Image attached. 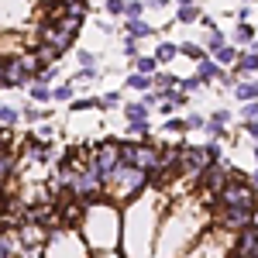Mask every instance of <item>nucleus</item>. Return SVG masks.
I'll return each mask as SVG.
<instances>
[{
	"label": "nucleus",
	"mask_w": 258,
	"mask_h": 258,
	"mask_svg": "<svg viewBox=\"0 0 258 258\" xmlns=\"http://www.w3.org/2000/svg\"><path fill=\"white\" fill-rule=\"evenodd\" d=\"M120 224H124V217L114 203H86L80 234L90 251H114L120 244Z\"/></svg>",
	"instance_id": "nucleus-1"
},
{
	"label": "nucleus",
	"mask_w": 258,
	"mask_h": 258,
	"mask_svg": "<svg viewBox=\"0 0 258 258\" xmlns=\"http://www.w3.org/2000/svg\"><path fill=\"white\" fill-rule=\"evenodd\" d=\"M103 182L110 186V197H114V200H138V193L148 189L152 176H148V172H141V169H135V165H124V162H120V165L103 179Z\"/></svg>",
	"instance_id": "nucleus-2"
},
{
	"label": "nucleus",
	"mask_w": 258,
	"mask_h": 258,
	"mask_svg": "<svg viewBox=\"0 0 258 258\" xmlns=\"http://www.w3.org/2000/svg\"><path fill=\"white\" fill-rule=\"evenodd\" d=\"M41 258H90V248L76 227H62V231H52L45 238Z\"/></svg>",
	"instance_id": "nucleus-3"
},
{
	"label": "nucleus",
	"mask_w": 258,
	"mask_h": 258,
	"mask_svg": "<svg viewBox=\"0 0 258 258\" xmlns=\"http://www.w3.org/2000/svg\"><path fill=\"white\" fill-rule=\"evenodd\" d=\"M255 189L244 182V179H231L224 189L217 193V207L220 210H255Z\"/></svg>",
	"instance_id": "nucleus-4"
},
{
	"label": "nucleus",
	"mask_w": 258,
	"mask_h": 258,
	"mask_svg": "<svg viewBox=\"0 0 258 258\" xmlns=\"http://www.w3.org/2000/svg\"><path fill=\"white\" fill-rule=\"evenodd\" d=\"M35 18V0H0V28L14 31Z\"/></svg>",
	"instance_id": "nucleus-5"
},
{
	"label": "nucleus",
	"mask_w": 258,
	"mask_h": 258,
	"mask_svg": "<svg viewBox=\"0 0 258 258\" xmlns=\"http://www.w3.org/2000/svg\"><path fill=\"white\" fill-rule=\"evenodd\" d=\"M238 176H241V172L227 169L224 162H210V165H207V169L200 172V182H203V189H210V193L217 197L220 189H224V186H227L231 179H238Z\"/></svg>",
	"instance_id": "nucleus-6"
},
{
	"label": "nucleus",
	"mask_w": 258,
	"mask_h": 258,
	"mask_svg": "<svg viewBox=\"0 0 258 258\" xmlns=\"http://www.w3.org/2000/svg\"><path fill=\"white\" fill-rule=\"evenodd\" d=\"M93 165H97V172L103 179L110 176V172H114V169H117L120 165V152H117V141H107V145H100L97 152H93Z\"/></svg>",
	"instance_id": "nucleus-7"
},
{
	"label": "nucleus",
	"mask_w": 258,
	"mask_h": 258,
	"mask_svg": "<svg viewBox=\"0 0 258 258\" xmlns=\"http://www.w3.org/2000/svg\"><path fill=\"white\" fill-rule=\"evenodd\" d=\"M248 220H251V210H220V227H227V231L248 227Z\"/></svg>",
	"instance_id": "nucleus-8"
},
{
	"label": "nucleus",
	"mask_w": 258,
	"mask_h": 258,
	"mask_svg": "<svg viewBox=\"0 0 258 258\" xmlns=\"http://www.w3.org/2000/svg\"><path fill=\"white\" fill-rule=\"evenodd\" d=\"M227 120H231V114H227V110H217L210 120H203V131H207L214 141H220L224 135H227Z\"/></svg>",
	"instance_id": "nucleus-9"
},
{
	"label": "nucleus",
	"mask_w": 258,
	"mask_h": 258,
	"mask_svg": "<svg viewBox=\"0 0 258 258\" xmlns=\"http://www.w3.org/2000/svg\"><path fill=\"white\" fill-rule=\"evenodd\" d=\"M255 73H258V55L241 52L238 59H234V76H255Z\"/></svg>",
	"instance_id": "nucleus-10"
},
{
	"label": "nucleus",
	"mask_w": 258,
	"mask_h": 258,
	"mask_svg": "<svg viewBox=\"0 0 258 258\" xmlns=\"http://www.w3.org/2000/svg\"><path fill=\"white\" fill-rule=\"evenodd\" d=\"M220 73H224V69H220V66H217V62H214V59H200L197 80L203 83V86H207V83H214V80H220Z\"/></svg>",
	"instance_id": "nucleus-11"
},
{
	"label": "nucleus",
	"mask_w": 258,
	"mask_h": 258,
	"mask_svg": "<svg viewBox=\"0 0 258 258\" xmlns=\"http://www.w3.org/2000/svg\"><path fill=\"white\" fill-rule=\"evenodd\" d=\"M152 35H155L152 24H145L141 18H127V38H152Z\"/></svg>",
	"instance_id": "nucleus-12"
},
{
	"label": "nucleus",
	"mask_w": 258,
	"mask_h": 258,
	"mask_svg": "<svg viewBox=\"0 0 258 258\" xmlns=\"http://www.w3.org/2000/svg\"><path fill=\"white\" fill-rule=\"evenodd\" d=\"M28 97H31V103H45V100H52V90H48V83L31 80L28 83Z\"/></svg>",
	"instance_id": "nucleus-13"
},
{
	"label": "nucleus",
	"mask_w": 258,
	"mask_h": 258,
	"mask_svg": "<svg viewBox=\"0 0 258 258\" xmlns=\"http://www.w3.org/2000/svg\"><path fill=\"white\" fill-rule=\"evenodd\" d=\"M176 55H179V52H176V45H172V41H159V48H155V55H152V59L159 62V66H165V62H172Z\"/></svg>",
	"instance_id": "nucleus-14"
},
{
	"label": "nucleus",
	"mask_w": 258,
	"mask_h": 258,
	"mask_svg": "<svg viewBox=\"0 0 258 258\" xmlns=\"http://www.w3.org/2000/svg\"><path fill=\"white\" fill-rule=\"evenodd\" d=\"M234 59H238V48H234V45H224V48L214 52V62H217L220 69H224V66H234Z\"/></svg>",
	"instance_id": "nucleus-15"
},
{
	"label": "nucleus",
	"mask_w": 258,
	"mask_h": 258,
	"mask_svg": "<svg viewBox=\"0 0 258 258\" xmlns=\"http://www.w3.org/2000/svg\"><path fill=\"white\" fill-rule=\"evenodd\" d=\"M176 21H179V24H197V21H200V7H197V4L179 7V11H176Z\"/></svg>",
	"instance_id": "nucleus-16"
},
{
	"label": "nucleus",
	"mask_w": 258,
	"mask_h": 258,
	"mask_svg": "<svg viewBox=\"0 0 258 258\" xmlns=\"http://www.w3.org/2000/svg\"><path fill=\"white\" fill-rule=\"evenodd\" d=\"M124 117L127 120H148V107H145V103H124Z\"/></svg>",
	"instance_id": "nucleus-17"
},
{
	"label": "nucleus",
	"mask_w": 258,
	"mask_h": 258,
	"mask_svg": "<svg viewBox=\"0 0 258 258\" xmlns=\"http://www.w3.org/2000/svg\"><path fill=\"white\" fill-rule=\"evenodd\" d=\"M176 52L179 55H186V59H207V55H203V48H200L197 41H182V45H176Z\"/></svg>",
	"instance_id": "nucleus-18"
},
{
	"label": "nucleus",
	"mask_w": 258,
	"mask_h": 258,
	"mask_svg": "<svg viewBox=\"0 0 258 258\" xmlns=\"http://www.w3.org/2000/svg\"><path fill=\"white\" fill-rule=\"evenodd\" d=\"M135 69H138L141 76H155L159 73V62L152 59V55H141V59H135Z\"/></svg>",
	"instance_id": "nucleus-19"
},
{
	"label": "nucleus",
	"mask_w": 258,
	"mask_h": 258,
	"mask_svg": "<svg viewBox=\"0 0 258 258\" xmlns=\"http://www.w3.org/2000/svg\"><path fill=\"white\" fill-rule=\"evenodd\" d=\"M18 120H21L18 107H0V127H14Z\"/></svg>",
	"instance_id": "nucleus-20"
},
{
	"label": "nucleus",
	"mask_w": 258,
	"mask_h": 258,
	"mask_svg": "<svg viewBox=\"0 0 258 258\" xmlns=\"http://www.w3.org/2000/svg\"><path fill=\"white\" fill-rule=\"evenodd\" d=\"M224 45H227V41H224V35H220L217 28L207 31V38H203V48H207V52H217V48H224Z\"/></svg>",
	"instance_id": "nucleus-21"
},
{
	"label": "nucleus",
	"mask_w": 258,
	"mask_h": 258,
	"mask_svg": "<svg viewBox=\"0 0 258 258\" xmlns=\"http://www.w3.org/2000/svg\"><path fill=\"white\" fill-rule=\"evenodd\" d=\"M251 38H255V28H251L248 21H241V24H238V35H234V41H238V45H251Z\"/></svg>",
	"instance_id": "nucleus-22"
},
{
	"label": "nucleus",
	"mask_w": 258,
	"mask_h": 258,
	"mask_svg": "<svg viewBox=\"0 0 258 258\" xmlns=\"http://www.w3.org/2000/svg\"><path fill=\"white\" fill-rule=\"evenodd\" d=\"M127 86H131V90H138V93H145V90H152V76L135 73V76H127Z\"/></svg>",
	"instance_id": "nucleus-23"
},
{
	"label": "nucleus",
	"mask_w": 258,
	"mask_h": 258,
	"mask_svg": "<svg viewBox=\"0 0 258 258\" xmlns=\"http://www.w3.org/2000/svg\"><path fill=\"white\" fill-rule=\"evenodd\" d=\"M11 172H14V155H11V152L4 148V152H0V182L11 176Z\"/></svg>",
	"instance_id": "nucleus-24"
},
{
	"label": "nucleus",
	"mask_w": 258,
	"mask_h": 258,
	"mask_svg": "<svg viewBox=\"0 0 258 258\" xmlns=\"http://www.w3.org/2000/svg\"><path fill=\"white\" fill-rule=\"evenodd\" d=\"M234 97H238L241 103H248V100H258V97H255V86H251V83H238V86H234Z\"/></svg>",
	"instance_id": "nucleus-25"
},
{
	"label": "nucleus",
	"mask_w": 258,
	"mask_h": 258,
	"mask_svg": "<svg viewBox=\"0 0 258 258\" xmlns=\"http://www.w3.org/2000/svg\"><path fill=\"white\" fill-rule=\"evenodd\" d=\"M52 100H59V103H66V100H73V83H59V86L52 90Z\"/></svg>",
	"instance_id": "nucleus-26"
},
{
	"label": "nucleus",
	"mask_w": 258,
	"mask_h": 258,
	"mask_svg": "<svg viewBox=\"0 0 258 258\" xmlns=\"http://www.w3.org/2000/svg\"><path fill=\"white\" fill-rule=\"evenodd\" d=\"M141 14H145L141 0H124V18H141Z\"/></svg>",
	"instance_id": "nucleus-27"
},
{
	"label": "nucleus",
	"mask_w": 258,
	"mask_h": 258,
	"mask_svg": "<svg viewBox=\"0 0 258 258\" xmlns=\"http://www.w3.org/2000/svg\"><path fill=\"white\" fill-rule=\"evenodd\" d=\"M127 131L135 138H148V120H127Z\"/></svg>",
	"instance_id": "nucleus-28"
},
{
	"label": "nucleus",
	"mask_w": 258,
	"mask_h": 258,
	"mask_svg": "<svg viewBox=\"0 0 258 258\" xmlns=\"http://www.w3.org/2000/svg\"><path fill=\"white\" fill-rule=\"evenodd\" d=\"M97 103L103 107V110H110V107H120V93H117V90H114V93H103Z\"/></svg>",
	"instance_id": "nucleus-29"
},
{
	"label": "nucleus",
	"mask_w": 258,
	"mask_h": 258,
	"mask_svg": "<svg viewBox=\"0 0 258 258\" xmlns=\"http://www.w3.org/2000/svg\"><path fill=\"white\" fill-rule=\"evenodd\" d=\"M21 114H24V120H31V124H35V120H45V110H38L35 103H28V107H24Z\"/></svg>",
	"instance_id": "nucleus-30"
},
{
	"label": "nucleus",
	"mask_w": 258,
	"mask_h": 258,
	"mask_svg": "<svg viewBox=\"0 0 258 258\" xmlns=\"http://www.w3.org/2000/svg\"><path fill=\"white\" fill-rule=\"evenodd\" d=\"M182 131H203V117L200 114H189V117L182 120Z\"/></svg>",
	"instance_id": "nucleus-31"
},
{
	"label": "nucleus",
	"mask_w": 258,
	"mask_h": 258,
	"mask_svg": "<svg viewBox=\"0 0 258 258\" xmlns=\"http://www.w3.org/2000/svg\"><path fill=\"white\" fill-rule=\"evenodd\" d=\"M179 90H182V93H186V97H189V93H193V90H200V86H203V83L197 80V76H189V80H182V83H176Z\"/></svg>",
	"instance_id": "nucleus-32"
},
{
	"label": "nucleus",
	"mask_w": 258,
	"mask_h": 258,
	"mask_svg": "<svg viewBox=\"0 0 258 258\" xmlns=\"http://www.w3.org/2000/svg\"><path fill=\"white\" fill-rule=\"evenodd\" d=\"M241 117H244V120H258V100H248V103H244Z\"/></svg>",
	"instance_id": "nucleus-33"
},
{
	"label": "nucleus",
	"mask_w": 258,
	"mask_h": 258,
	"mask_svg": "<svg viewBox=\"0 0 258 258\" xmlns=\"http://www.w3.org/2000/svg\"><path fill=\"white\" fill-rule=\"evenodd\" d=\"M107 14L110 18H124V0H107Z\"/></svg>",
	"instance_id": "nucleus-34"
},
{
	"label": "nucleus",
	"mask_w": 258,
	"mask_h": 258,
	"mask_svg": "<svg viewBox=\"0 0 258 258\" xmlns=\"http://www.w3.org/2000/svg\"><path fill=\"white\" fill-rule=\"evenodd\" d=\"M141 103H145V107H159V103H162L159 90H145V97H141Z\"/></svg>",
	"instance_id": "nucleus-35"
},
{
	"label": "nucleus",
	"mask_w": 258,
	"mask_h": 258,
	"mask_svg": "<svg viewBox=\"0 0 258 258\" xmlns=\"http://www.w3.org/2000/svg\"><path fill=\"white\" fill-rule=\"evenodd\" d=\"M80 66L83 69H97V55L93 52H80Z\"/></svg>",
	"instance_id": "nucleus-36"
},
{
	"label": "nucleus",
	"mask_w": 258,
	"mask_h": 258,
	"mask_svg": "<svg viewBox=\"0 0 258 258\" xmlns=\"http://www.w3.org/2000/svg\"><path fill=\"white\" fill-rule=\"evenodd\" d=\"M124 55H138V38H124Z\"/></svg>",
	"instance_id": "nucleus-37"
},
{
	"label": "nucleus",
	"mask_w": 258,
	"mask_h": 258,
	"mask_svg": "<svg viewBox=\"0 0 258 258\" xmlns=\"http://www.w3.org/2000/svg\"><path fill=\"white\" fill-rule=\"evenodd\" d=\"M244 131H248V138L258 141V120H244Z\"/></svg>",
	"instance_id": "nucleus-38"
},
{
	"label": "nucleus",
	"mask_w": 258,
	"mask_h": 258,
	"mask_svg": "<svg viewBox=\"0 0 258 258\" xmlns=\"http://www.w3.org/2000/svg\"><path fill=\"white\" fill-rule=\"evenodd\" d=\"M165 131H169V135H172V131H182V120H179V117L165 120Z\"/></svg>",
	"instance_id": "nucleus-39"
},
{
	"label": "nucleus",
	"mask_w": 258,
	"mask_h": 258,
	"mask_svg": "<svg viewBox=\"0 0 258 258\" xmlns=\"http://www.w3.org/2000/svg\"><path fill=\"white\" fill-rule=\"evenodd\" d=\"M90 258H124V255L114 248V251H97V255H90Z\"/></svg>",
	"instance_id": "nucleus-40"
},
{
	"label": "nucleus",
	"mask_w": 258,
	"mask_h": 258,
	"mask_svg": "<svg viewBox=\"0 0 258 258\" xmlns=\"http://www.w3.org/2000/svg\"><path fill=\"white\" fill-rule=\"evenodd\" d=\"M248 227H251V231H258V207L251 210V220H248Z\"/></svg>",
	"instance_id": "nucleus-41"
},
{
	"label": "nucleus",
	"mask_w": 258,
	"mask_h": 258,
	"mask_svg": "<svg viewBox=\"0 0 258 258\" xmlns=\"http://www.w3.org/2000/svg\"><path fill=\"white\" fill-rule=\"evenodd\" d=\"M141 4H145V7H165L169 0H141Z\"/></svg>",
	"instance_id": "nucleus-42"
},
{
	"label": "nucleus",
	"mask_w": 258,
	"mask_h": 258,
	"mask_svg": "<svg viewBox=\"0 0 258 258\" xmlns=\"http://www.w3.org/2000/svg\"><path fill=\"white\" fill-rule=\"evenodd\" d=\"M251 189H258V172H251V182H248Z\"/></svg>",
	"instance_id": "nucleus-43"
},
{
	"label": "nucleus",
	"mask_w": 258,
	"mask_h": 258,
	"mask_svg": "<svg viewBox=\"0 0 258 258\" xmlns=\"http://www.w3.org/2000/svg\"><path fill=\"white\" fill-rule=\"evenodd\" d=\"M251 55H258V38H251Z\"/></svg>",
	"instance_id": "nucleus-44"
},
{
	"label": "nucleus",
	"mask_w": 258,
	"mask_h": 258,
	"mask_svg": "<svg viewBox=\"0 0 258 258\" xmlns=\"http://www.w3.org/2000/svg\"><path fill=\"white\" fill-rule=\"evenodd\" d=\"M251 258H258V241H255V248H251Z\"/></svg>",
	"instance_id": "nucleus-45"
},
{
	"label": "nucleus",
	"mask_w": 258,
	"mask_h": 258,
	"mask_svg": "<svg viewBox=\"0 0 258 258\" xmlns=\"http://www.w3.org/2000/svg\"><path fill=\"white\" fill-rule=\"evenodd\" d=\"M186 4H197V0H179V7H186Z\"/></svg>",
	"instance_id": "nucleus-46"
},
{
	"label": "nucleus",
	"mask_w": 258,
	"mask_h": 258,
	"mask_svg": "<svg viewBox=\"0 0 258 258\" xmlns=\"http://www.w3.org/2000/svg\"><path fill=\"white\" fill-rule=\"evenodd\" d=\"M251 86H255V97H258V80H255V83H251Z\"/></svg>",
	"instance_id": "nucleus-47"
},
{
	"label": "nucleus",
	"mask_w": 258,
	"mask_h": 258,
	"mask_svg": "<svg viewBox=\"0 0 258 258\" xmlns=\"http://www.w3.org/2000/svg\"><path fill=\"white\" fill-rule=\"evenodd\" d=\"M255 162H258V145H255Z\"/></svg>",
	"instance_id": "nucleus-48"
},
{
	"label": "nucleus",
	"mask_w": 258,
	"mask_h": 258,
	"mask_svg": "<svg viewBox=\"0 0 258 258\" xmlns=\"http://www.w3.org/2000/svg\"><path fill=\"white\" fill-rule=\"evenodd\" d=\"M248 4H251V0H248Z\"/></svg>",
	"instance_id": "nucleus-49"
}]
</instances>
